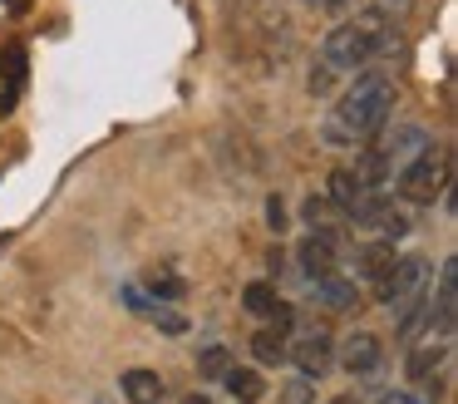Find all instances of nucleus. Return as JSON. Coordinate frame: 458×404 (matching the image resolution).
Masks as SVG:
<instances>
[{"mask_svg": "<svg viewBox=\"0 0 458 404\" xmlns=\"http://www.w3.org/2000/svg\"><path fill=\"white\" fill-rule=\"evenodd\" d=\"M394 118V79L389 74H360L355 89H345V99L335 104L330 133L335 138H375L379 128H389Z\"/></svg>", "mask_w": 458, "mask_h": 404, "instance_id": "obj_1", "label": "nucleus"}, {"mask_svg": "<svg viewBox=\"0 0 458 404\" xmlns=\"http://www.w3.org/2000/svg\"><path fill=\"white\" fill-rule=\"evenodd\" d=\"M379 49H385V20L360 15V20H345V25L330 30L326 45H320V59H326L330 69H360V64H369Z\"/></svg>", "mask_w": 458, "mask_h": 404, "instance_id": "obj_2", "label": "nucleus"}, {"mask_svg": "<svg viewBox=\"0 0 458 404\" xmlns=\"http://www.w3.org/2000/svg\"><path fill=\"white\" fill-rule=\"evenodd\" d=\"M444 183H448V148H434V143L419 148V153L394 173V193L404 197V202H434V197L444 193Z\"/></svg>", "mask_w": 458, "mask_h": 404, "instance_id": "obj_3", "label": "nucleus"}, {"mask_svg": "<svg viewBox=\"0 0 458 404\" xmlns=\"http://www.w3.org/2000/svg\"><path fill=\"white\" fill-rule=\"evenodd\" d=\"M424 286V256H404V262H389L375 276V301L379 305H399L404 296H414Z\"/></svg>", "mask_w": 458, "mask_h": 404, "instance_id": "obj_4", "label": "nucleus"}, {"mask_svg": "<svg viewBox=\"0 0 458 404\" xmlns=\"http://www.w3.org/2000/svg\"><path fill=\"white\" fill-rule=\"evenodd\" d=\"M296 256H301V271L330 276V271H335V262H340V236L335 232H310V236H301Z\"/></svg>", "mask_w": 458, "mask_h": 404, "instance_id": "obj_5", "label": "nucleus"}, {"mask_svg": "<svg viewBox=\"0 0 458 404\" xmlns=\"http://www.w3.org/2000/svg\"><path fill=\"white\" fill-rule=\"evenodd\" d=\"M438 321V335H454V321H458V262L444 266V276H438V301H428V325Z\"/></svg>", "mask_w": 458, "mask_h": 404, "instance_id": "obj_6", "label": "nucleus"}, {"mask_svg": "<svg viewBox=\"0 0 458 404\" xmlns=\"http://www.w3.org/2000/svg\"><path fill=\"white\" fill-rule=\"evenodd\" d=\"M286 355H291V360H296L306 374H326V370H330V360H335V355H330V335H326V331L301 335L296 345H286Z\"/></svg>", "mask_w": 458, "mask_h": 404, "instance_id": "obj_7", "label": "nucleus"}, {"mask_svg": "<svg viewBox=\"0 0 458 404\" xmlns=\"http://www.w3.org/2000/svg\"><path fill=\"white\" fill-rule=\"evenodd\" d=\"M119 390L129 404H163L168 400V384H163L158 370H123L119 374Z\"/></svg>", "mask_w": 458, "mask_h": 404, "instance_id": "obj_8", "label": "nucleus"}, {"mask_svg": "<svg viewBox=\"0 0 458 404\" xmlns=\"http://www.w3.org/2000/svg\"><path fill=\"white\" fill-rule=\"evenodd\" d=\"M340 360H345V370L350 374H369V370H379L385 365V350H379V340L375 335H350L345 345H340Z\"/></svg>", "mask_w": 458, "mask_h": 404, "instance_id": "obj_9", "label": "nucleus"}, {"mask_svg": "<svg viewBox=\"0 0 458 404\" xmlns=\"http://www.w3.org/2000/svg\"><path fill=\"white\" fill-rule=\"evenodd\" d=\"M222 384L232 390V400H237V404H257L261 394H267V380H261L257 370H247V365H232V370L222 374Z\"/></svg>", "mask_w": 458, "mask_h": 404, "instance_id": "obj_10", "label": "nucleus"}, {"mask_svg": "<svg viewBox=\"0 0 458 404\" xmlns=\"http://www.w3.org/2000/svg\"><path fill=\"white\" fill-rule=\"evenodd\" d=\"M350 262H355L360 276H379L389 262H394V242H389V236H379V242H365V246H355V252H350Z\"/></svg>", "mask_w": 458, "mask_h": 404, "instance_id": "obj_11", "label": "nucleus"}, {"mask_svg": "<svg viewBox=\"0 0 458 404\" xmlns=\"http://www.w3.org/2000/svg\"><path fill=\"white\" fill-rule=\"evenodd\" d=\"M306 222L316 227V232H340V222H350V212L340 202H330V197H310V202H306Z\"/></svg>", "mask_w": 458, "mask_h": 404, "instance_id": "obj_12", "label": "nucleus"}, {"mask_svg": "<svg viewBox=\"0 0 458 404\" xmlns=\"http://www.w3.org/2000/svg\"><path fill=\"white\" fill-rule=\"evenodd\" d=\"M242 305H247V315H257V321H271V315L281 311V296H276V286L251 281L247 291H242Z\"/></svg>", "mask_w": 458, "mask_h": 404, "instance_id": "obj_13", "label": "nucleus"}, {"mask_svg": "<svg viewBox=\"0 0 458 404\" xmlns=\"http://www.w3.org/2000/svg\"><path fill=\"white\" fill-rule=\"evenodd\" d=\"M286 331H276V325H267V331H257L251 335V355H257L261 365H281L286 360Z\"/></svg>", "mask_w": 458, "mask_h": 404, "instance_id": "obj_14", "label": "nucleus"}, {"mask_svg": "<svg viewBox=\"0 0 458 404\" xmlns=\"http://www.w3.org/2000/svg\"><path fill=\"white\" fill-rule=\"evenodd\" d=\"M365 193H369V187L360 183V177L350 173V168H340V173H330V193H326V197H330V202H340L345 212H350V207H355Z\"/></svg>", "mask_w": 458, "mask_h": 404, "instance_id": "obj_15", "label": "nucleus"}, {"mask_svg": "<svg viewBox=\"0 0 458 404\" xmlns=\"http://www.w3.org/2000/svg\"><path fill=\"white\" fill-rule=\"evenodd\" d=\"M444 355H448V345H419L414 355H409V380H424L428 370H438V365H444Z\"/></svg>", "mask_w": 458, "mask_h": 404, "instance_id": "obj_16", "label": "nucleus"}, {"mask_svg": "<svg viewBox=\"0 0 458 404\" xmlns=\"http://www.w3.org/2000/svg\"><path fill=\"white\" fill-rule=\"evenodd\" d=\"M232 365H237V360H232L227 345H208V350L198 355V374H208V380H222V374H227Z\"/></svg>", "mask_w": 458, "mask_h": 404, "instance_id": "obj_17", "label": "nucleus"}, {"mask_svg": "<svg viewBox=\"0 0 458 404\" xmlns=\"http://www.w3.org/2000/svg\"><path fill=\"white\" fill-rule=\"evenodd\" d=\"M316 296H320V301H330V305H355V286L335 281V271L316 281Z\"/></svg>", "mask_w": 458, "mask_h": 404, "instance_id": "obj_18", "label": "nucleus"}, {"mask_svg": "<svg viewBox=\"0 0 458 404\" xmlns=\"http://www.w3.org/2000/svg\"><path fill=\"white\" fill-rule=\"evenodd\" d=\"M148 291H153V296H163V301H178V296L188 291V286H182L178 276H158V271H153V276H148Z\"/></svg>", "mask_w": 458, "mask_h": 404, "instance_id": "obj_19", "label": "nucleus"}, {"mask_svg": "<svg viewBox=\"0 0 458 404\" xmlns=\"http://www.w3.org/2000/svg\"><path fill=\"white\" fill-rule=\"evenodd\" d=\"M182 404H212V400H208V394H188Z\"/></svg>", "mask_w": 458, "mask_h": 404, "instance_id": "obj_20", "label": "nucleus"}, {"mask_svg": "<svg viewBox=\"0 0 458 404\" xmlns=\"http://www.w3.org/2000/svg\"><path fill=\"white\" fill-rule=\"evenodd\" d=\"M335 404H360V400H355V394H340V400H335Z\"/></svg>", "mask_w": 458, "mask_h": 404, "instance_id": "obj_21", "label": "nucleus"}, {"mask_svg": "<svg viewBox=\"0 0 458 404\" xmlns=\"http://www.w3.org/2000/svg\"><path fill=\"white\" fill-rule=\"evenodd\" d=\"M310 5H316V0H310Z\"/></svg>", "mask_w": 458, "mask_h": 404, "instance_id": "obj_22", "label": "nucleus"}]
</instances>
